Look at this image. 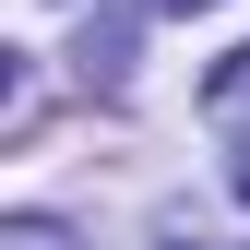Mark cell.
Wrapping results in <instances>:
<instances>
[{
	"label": "cell",
	"instance_id": "1",
	"mask_svg": "<svg viewBox=\"0 0 250 250\" xmlns=\"http://www.w3.org/2000/svg\"><path fill=\"white\" fill-rule=\"evenodd\" d=\"M203 119H214V131L238 143V203H250V48H238V60H227L214 83H203Z\"/></svg>",
	"mask_w": 250,
	"mask_h": 250
},
{
	"label": "cell",
	"instance_id": "2",
	"mask_svg": "<svg viewBox=\"0 0 250 250\" xmlns=\"http://www.w3.org/2000/svg\"><path fill=\"white\" fill-rule=\"evenodd\" d=\"M12 250H60V238H48V227H12Z\"/></svg>",
	"mask_w": 250,
	"mask_h": 250
},
{
	"label": "cell",
	"instance_id": "3",
	"mask_svg": "<svg viewBox=\"0 0 250 250\" xmlns=\"http://www.w3.org/2000/svg\"><path fill=\"white\" fill-rule=\"evenodd\" d=\"M155 12H203V0H155Z\"/></svg>",
	"mask_w": 250,
	"mask_h": 250
}]
</instances>
